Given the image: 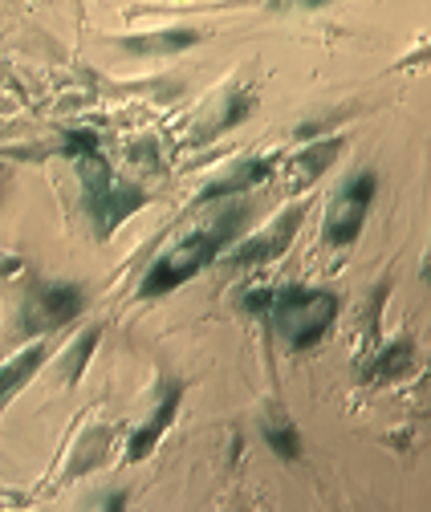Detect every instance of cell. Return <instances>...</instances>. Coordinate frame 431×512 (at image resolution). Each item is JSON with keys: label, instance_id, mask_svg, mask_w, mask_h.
Wrapping results in <instances>:
<instances>
[{"label": "cell", "instance_id": "ac0fdd59", "mask_svg": "<svg viewBox=\"0 0 431 512\" xmlns=\"http://www.w3.org/2000/svg\"><path fill=\"white\" fill-rule=\"evenodd\" d=\"M423 281H431V252H427V261H423Z\"/></svg>", "mask_w": 431, "mask_h": 512}, {"label": "cell", "instance_id": "9a60e30c", "mask_svg": "<svg viewBox=\"0 0 431 512\" xmlns=\"http://www.w3.org/2000/svg\"><path fill=\"white\" fill-rule=\"evenodd\" d=\"M106 443H110V431L106 427H90L78 443V452H74V464H70V476H82L90 468H98L106 460Z\"/></svg>", "mask_w": 431, "mask_h": 512}, {"label": "cell", "instance_id": "8992f818", "mask_svg": "<svg viewBox=\"0 0 431 512\" xmlns=\"http://www.w3.org/2000/svg\"><path fill=\"white\" fill-rule=\"evenodd\" d=\"M301 220H305V204H293L289 212H281L265 232H257V236H249L244 240L228 261L236 265V269H244V265H265V261H277V256L293 244V236H297V228H301Z\"/></svg>", "mask_w": 431, "mask_h": 512}, {"label": "cell", "instance_id": "5b68a950", "mask_svg": "<svg viewBox=\"0 0 431 512\" xmlns=\"http://www.w3.org/2000/svg\"><path fill=\"white\" fill-rule=\"evenodd\" d=\"M379 196V175L375 171H358L350 175L326 208V224H322V236L330 248H350L358 236H362V224L371 216V204Z\"/></svg>", "mask_w": 431, "mask_h": 512}, {"label": "cell", "instance_id": "7a4b0ae2", "mask_svg": "<svg viewBox=\"0 0 431 512\" xmlns=\"http://www.w3.org/2000/svg\"><path fill=\"white\" fill-rule=\"evenodd\" d=\"M261 317H269L273 334L289 350H310L338 322V297L330 289L281 285V289H269V301H265V313Z\"/></svg>", "mask_w": 431, "mask_h": 512}, {"label": "cell", "instance_id": "5bb4252c", "mask_svg": "<svg viewBox=\"0 0 431 512\" xmlns=\"http://www.w3.org/2000/svg\"><path fill=\"white\" fill-rule=\"evenodd\" d=\"M411 366H415V342L399 338L387 350H379V358L371 366V382H379V387H383V382H395V378L411 374Z\"/></svg>", "mask_w": 431, "mask_h": 512}, {"label": "cell", "instance_id": "7c38bea8", "mask_svg": "<svg viewBox=\"0 0 431 512\" xmlns=\"http://www.w3.org/2000/svg\"><path fill=\"white\" fill-rule=\"evenodd\" d=\"M342 147H346V139H326V143H314V147H305L301 155H293L289 159V191H301V187H310L314 179H322V171L334 167Z\"/></svg>", "mask_w": 431, "mask_h": 512}, {"label": "cell", "instance_id": "277c9868", "mask_svg": "<svg viewBox=\"0 0 431 512\" xmlns=\"http://www.w3.org/2000/svg\"><path fill=\"white\" fill-rule=\"evenodd\" d=\"M86 309V293L74 281H29L17 313V334L21 338H41L61 326H70Z\"/></svg>", "mask_w": 431, "mask_h": 512}, {"label": "cell", "instance_id": "30bf717a", "mask_svg": "<svg viewBox=\"0 0 431 512\" xmlns=\"http://www.w3.org/2000/svg\"><path fill=\"white\" fill-rule=\"evenodd\" d=\"M200 41H204L200 29H183V25H175V29H159V33L118 37V49H127V53H135V57H175V53H183V49L200 45Z\"/></svg>", "mask_w": 431, "mask_h": 512}, {"label": "cell", "instance_id": "ba28073f", "mask_svg": "<svg viewBox=\"0 0 431 512\" xmlns=\"http://www.w3.org/2000/svg\"><path fill=\"white\" fill-rule=\"evenodd\" d=\"M179 403H183V382H179V378H163L159 403H155L151 419L131 435V447H127V460H131V464H139V460H147V456L155 452V443L163 439V431H167V427L175 423V415H179Z\"/></svg>", "mask_w": 431, "mask_h": 512}, {"label": "cell", "instance_id": "2e32d148", "mask_svg": "<svg viewBox=\"0 0 431 512\" xmlns=\"http://www.w3.org/2000/svg\"><path fill=\"white\" fill-rule=\"evenodd\" d=\"M98 338H102V330H98V326H90V330L74 342V350H70V358H66V382H78V378H82V370H86V362H90V354H94Z\"/></svg>", "mask_w": 431, "mask_h": 512}, {"label": "cell", "instance_id": "3957f363", "mask_svg": "<svg viewBox=\"0 0 431 512\" xmlns=\"http://www.w3.org/2000/svg\"><path fill=\"white\" fill-rule=\"evenodd\" d=\"M74 167H78V179H82V204H86V216H90L98 240H106L118 224H127L147 204V191L131 179H118L102 151L78 155Z\"/></svg>", "mask_w": 431, "mask_h": 512}, {"label": "cell", "instance_id": "9c48e42d", "mask_svg": "<svg viewBox=\"0 0 431 512\" xmlns=\"http://www.w3.org/2000/svg\"><path fill=\"white\" fill-rule=\"evenodd\" d=\"M281 167L277 155H253V159H236L224 175H216L204 191H200V204H212V200H228V196H244L249 187H261L273 171Z\"/></svg>", "mask_w": 431, "mask_h": 512}, {"label": "cell", "instance_id": "e0dca14e", "mask_svg": "<svg viewBox=\"0 0 431 512\" xmlns=\"http://www.w3.org/2000/svg\"><path fill=\"white\" fill-rule=\"evenodd\" d=\"M269 9H322L330 0H265Z\"/></svg>", "mask_w": 431, "mask_h": 512}, {"label": "cell", "instance_id": "8fae6325", "mask_svg": "<svg viewBox=\"0 0 431 512\" xmlns=\"http://www.w3.org/2000/svg\"><path fill=\"white\" fill-rule=\"evenodd\" d=\"M45 362H49V346H45V342H37V346H29V350L13 354L5 366H0V411L9 407V399H13L17 391H25V387H29L33 374H37Z\"/></svg>", "mask_w": 431, "mask_h": 512}, {"label": "cell", "instance_id": "52a82bcc", "mask_svg": "<svg viewBox=\"0 0 431 512\" xmlns=\"http://www.w3.org/2000/svg\"><path fill=\"white\" fill-rule=\"evenodd\" d=\"M253 110H257L253 86H232V90H224V94L208 106V114L196 122L192 143H212L216 135H224V131H232V126H240Z\"/></svg>", "mask_w": 431, "mask_h": 512}, {"label": "cell", "instance_id": "4fadbf2b", "mask_svg": "<svg viewBox=\"0 0 431 512\" xmlns=\"http://www.w3.org/2000/svg\"><path fill=\"white\" fill-rule=\"evenodd\" d=\"M261 435H265V443L273 447L281 460H297L301 456V431L293 427V419L285 415V407H273L261 419Z\"/></svg>", "mask_w": 431, "mask_h": 512}, {"label": "cell", "instance_id": "6da1fadb", "mask_svg": "<svg viewBox=\"0 0 431 512\" xmlns=\"http://www.w3.org/2000/svg\"><path fill=\"white\" fill-rule=\"evenodd\" d=\"M249 220H253V204L249 200H232V204L216 208L212 220H204L200 228H192L183 240H175L159 256V261L147 269V277L139 285V297L151 301V297H163V293H171L179 285H188L192 277H200L224 248L236 244V236L249 228Z\"/></svg>", "mask_w": 431, "mask_h": 512}]
</instances>
